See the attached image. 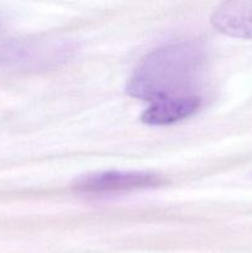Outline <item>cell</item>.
Returning <instances> with one entry per match:
<instances>
[{
    "instance_id": "obj_3",
    "label": "cell",
    "mask_w": 252,
    "mask_h": 253,
    "mask_svg": "<svg viewBox=\"0 0 252 253\" xmlns=\"http://www.w3.org/2000/svg\"><path fill=\"white\" fill-rule=\"evenodd\" d=\"M211 24L229 36L252 39V0L221 2L212 11Z\"/></svg>"
},
{
    "instance_id": "obj_4",
    "label": "cell",
    "mask_w": 252,
    "mask_h": 253,
    "mask_svg": "<svg viewBox=\"0 0 252 253\" xmlns=\"http://www.w3.org/2000/svg\"><path fill=\"white\" fill-rule=\"evenodd\" d=\"M200 105L202 100L197 95L163 99L146 109L141 115V121L153 126L172 125L192 116Z\"/></svg>"
},
{
    "instance_id": "obj_1",
    "label": "cell",
    "mask_w": 252,
    "mask_h": 253,
    "mask_svg": "<svg viewBox=\"0 0 252 253\" xmlns=\"http://www.w3.org/2000/svg\"><path fill=\"white\" fill-rule=\"evenodd\" d=\"M207 51L199 41L167 44L148 54L127 83L130 95L152 103L194 95L190 89L199 81Z\"/></svg>"
},
{
    "instance_id": "obj_2",
    "label": "cell",
    "mask_w": 252,
    "mask_h": 253,
    "mask_svg": "<svg viewBox=\"0 0 252 253\" xmlns=\"http://www.w3.org/2000/svg\"><path fill=\"white\" fill-rule=\"evenodd\" d=\"M162 183L163 178L155 173L108 170L79 177L74 180L73 189L81 194L103 195L155 188Z\"/></svg>"
}]
</instances>
